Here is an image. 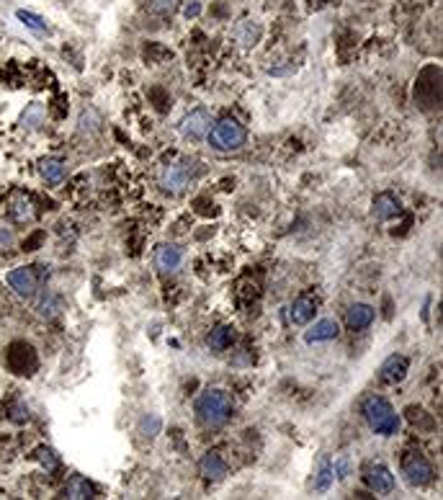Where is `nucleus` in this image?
<instances>
[{
	"instance_id": "8",
	"label": "nucleus",
	"mask_w": 443,
	"mask_h": 500,
	"mask_svg": "<svg viewBox=\"0 0 443 500\" xmlns=\"http://www.w3.org/2000/svg\"><path fill=\"white\" fill-rule=\"evenodd\" d=\"M317 307H320V300L315 294H299L289 307V322L292 325H307L309 320H315Z\"/></svg>"
},
{
	"instance_id": "26",
	"label": "nucleus",
	"mask_w": 443,
	"mask_h": 500,
	"mask_svg": "<svg viewBox=\"0 0 443 500\" xmlns=\"http://www.w3.org/2000/svg\"><path fill=\"white\" fill-rule=\"evenodd\" d=\"M36 459L42 462V467L47 472H54L59 467V459H57V454L52 449H47V446H42V449H36Z\"/></svg>"
},
{
	"instance_id": "2",
	"label": "nucleus",
	"mask_w": 443,
	"mask_h": 500,
	"mask_svg": "<svg viewBox=\"0 0 443 500\" xmlns=\"http://www.w3.org/2000/svg\"><path fill=\"white\" fill-rule=\"evenodd\" d=\"M364 418L369 428L379 436H394L400 431V415L394 413V407L379 394H372L364 400Z\"/></svg>"
},
{
	"instance_id": "14",
	"label": "nucleus",
	"mask_w": 443,
	"mask_h": 500,
	"mask_svg": "<svg viewBox=\"0 0 443 500\" xmlns=\"http://www.w3.org/2000/svg\"><path fill=\"white\" fill-rule=\"evenodd\" d=\"M199 472L207 479H222L227 475V462H224V457H222L219 451H209V454L201 457Z\"/></svg>"
},
{
	"instance_id": "23",
	"label": "nucleus",
	"mask_w": 443,
	"mask_h": 500,
	"mask_svg": "<svg viewBox=\"0 0 443 500\" xmlns=\"http://www.w3.org/2000/svg\"><path fill=\"white\" fill-rule=\"evenodd\" d=\"M180 6V0H147V11L155 16H171L176 13Z\"/></svg>"
},
{
	"instance_id": "27",
	"label": "nucleus",
	"mask_w": 443,
	"mask_h": 500,
	"mask_svg": "<svg viewBox=\"0 0 443 500\" xmlns=\"http://www.w3.org/2000/svg\"><path fill=\"white\" fill-rule=\"evenodd\" d=\"M333 472L338 475V479H345V477H348V459H338L335 467H333Z\"/></svg>"
},
{
	"instance_id": "28",
	"label": "nucleus",
	"mask_w": 443,
	"mask_h": 500,
	"mask_svg": "<svg viewBox=\"0 0 443 500\" xmlns=\"http://www.w3.org/2000/svg\"><path fill=\"white\" fill-rule=\"evenodd\" d=\"M3 243H6V245L13 243V235H11V232H6V229H0V245H3Z\"/></svg>"
},
{
	"instance_id": "5",
	"label": "nucleus",
	"mask_w": 443,
	"mask_h": 500,
	"mask_svg": "<svg viewBox=\"0 0 443 500\" xmlns=\"http://www.w3.org/2000/svg\"><path fill=\"white\" fill-rule=\"evenodd\" d=\"M8 284L18 297L34 300L36 292H39V284H42V276L34 271V266H21V268H13L8 273Z\"/></svg>"
},
{
	"instance_id": "16",
	"label": "nucleus",
	"mask_w": 443,
	"mask_h": 500,
	"mask_svg": "<svg viewBox=\"0 0 443 500\" xmlns=\"http://www.w3.org/2000/svg\"><path fill=\"white\" fill-rule=\"evenodd\" d=\"M232 343H235V328H232V325H217L207 336V346L212 351H217V353L227 351Z\"/></svg>"
},
{
	"instance_id": "7",
	"label": "nucleus",
	"mask_w": 443,
	"mask_h": 500,
	"mask_svg": "<svg viewBox=\"0 0 443 500\" xmlns=\"http://www.w3.org/2000/svg\"><path fill=\"white\" fill-rule=\"evenodd\" d=\"M212 122H214V116H212L209 108H193L191 114L183 116V122H180L178 129L186 140H201V137L209 135Z\"/></svg>"
},
{
	"instance_id": "4",
	"label": "nucleus",
	"mask_w": 443,
	"mask_h": 500,
	"mask_svg": "<svg viewBox=\"0 0 443 500\" xmlns=\"http://www.w3.org/2000/svg\"><path fill=\"white\" fill-rule=\"evenodd\" d=\"M402 475H405V479L413 487H425L436 477L433 465L422 454H418V451H413V454H408V457L402 459Z\"/></svg>"
},
{
	"instance_id": "3",
	"label": "nucleus",
	"mask_w": 443,
	"mask_h": 500,
	"mask_svg": "<svg viewBox=\"0 0 443 500\" xmlns=\"http://www.w3.org/2000/svg\"><path fill=\"white\" fill-rule=\"evenodd\" d=\"M245 140H248V132H245L243 124L237 122V119H232V116H224V119H219L214 127L209 129V144H212L217 152L240 150L245 144Z\"/></svg>"
},
{
	"instance_id": "1",
	"label": "nucleus",
	"mask_w": 443,
	"mask_h": 500,
	"mask_svg": "<svg viewBox=\"0 0 443 500\" xmlns=\"http://www.w3.org/2000/svg\"><path fill=\"white\" fill-rule=\"evenodd\" d=\"M232 397L224 390H204V392L196 397V421L204 426V428H219L232 418Z\"/></svg>"
},
{
	"instance_id": "25",
	"label": "nucleus",
	"mask_w": 443,
	"mask_h": 500,
	"mask_svg": "<svg viewBox=\"0 0 443 500\" xmlns=\"http://www.w3.org/2000/svg\"><path fill=\"white\" fill-rule=\"evenodd\" d=\"M18 21L23 23V26H29V29L34 31H47V21L44 18H39L36 13H31V11H18Z\"/></svg>"
},
{
	"instance_id": "13",
	"label": "nucleus",
	"mask_w": 443,
	"mask_h": 500,
	"mask_svg": "<svg viewBox=\"0 0 443 500\" xmlns=\"http://www.w3.org/2000/svg\"><path fill=\"white\" fill-rule=\"evenodd\" d=\"M338 336H340V325L333 317H322L304 333V341L307 343H322V341H335Z\"/></svg>"
},
{
	"instance_id": "15",
	"label": "nucleus",
	"mask_w": 443,
	"mask_h": 500,
	"mask_svg": "<svg viewBox=\"0 0 443 500\" xmlns=\"http://www.w3.org/2000/svg\"><path fill=\"white\" fill-rule=\"evenodd\" d=\"M400 199L392 196V193H379L376 199H374V217L379 222H389L394 217L400 215Z\"/></svg>"
},
{
	"instance_id": "9",
	"label": "nucleus",
	"mask_w": 443,
	"mask_h": 500,
	"mask_svg": "<svg viewBox=\"0 0 443 500\" xmlns=\"http://www.w3.org/2000/svg\"><path fill=\"white\" fill-rule=\"evenodd\" d=\"M408 369H410L408 356H402V353H392V356L381 364L379 379L384 382V385H397V382H402V379L408 377Z\"/></svg>"
},
{
	"instance_id": "12",
	"label": "nucleus",
	"mask_w": 443,
	"mask_h": 500,
	"mask_svg": "<svg viewBox=\"0 0 443 500\" xmlns=\"http://www.w3.org/2000/svg\"><path fill=\"white\" fill-rule=\"evenodd\" d=\"M364 479L374 493H392L394 490V475H392V470L384 465H372L369 470H366Z\"/></svg>"
},
{
	"instance_id": "17",
	"label": "nucleus",
	"mask_w": 443,
	"mask_h": 500,
	"mask_svg": "<svg viewBox=\"0 0 443 500\" xmlns=\"http://www.w3.org/2000/svg\"><path fill=\"white\" fill-rule=\"evenodd\" d=\"M62 309H64L62 300L54 292H47L42 300L36 302V314L44 317V320H57L59 314H62Z\"/></svg>"
},
{
	"instance_id": "6",
	"label": "nucleus",
	"mask_w": 443,
	"mask_h": 500,
	"mask_svg": "<svg viewBox=\"0 0 443 500\" xmlns=\"http://www.w3.org/2000/svg\"><path fill=\"white\" fill-rule=\"evenodd\" d=\"M191 181H193V163H173L160 176L163 188L171 193H183L191 186Z\"/></svg>"
},
{
	"instance_id": "11",
	"label": "nucleus",
	"mask_w": 443,
	"mask_h": 500,
	"mask_svg": "<svg viewBox=\"0 0 443 500\" xmlns=\"http://www.w3.org/2000/svg\"><path fill=\"white\" fill-rule=\"evenodd\" d=\"M374 317H376V309H374L372 305L356 302V305H350L348 312H345V325H348V330H353V333H361V330H366L372 325Z\"/></svg>"
},
{
	"instance_id": "19",
	"label": "nucleus",
	"mask_w": 443,
	"mask_h": 500,
	"mask_svg": "<svg viewBox=\"0 0 443 500\" xmlns=\"http://www.w3.org/2000/svg\"><path fill=\"white\" fill-rule=\"evenodd\" d=\"M44 119H47V108H44V103H31V106H26V111H23V116H21V127L23 129H39L44 124Z\"/></svg>"
},
{
	"instance_id": "10",
	"label": "nucleus",
	"mask_w": 443,
	"mask_h": 500,
	"mask_svg": "<svg viewBox=\"0 0 443 500\" xmlns=\"http://www.w3.org/2000/svg\"><path fill=\"white\" fill-rule=\"evenodd\" d=\"M180 263H183V250H180L178 245L165 243V245H160V248L155 250V266H158L160 273H165V276L178 271Z\"/></svg>"
},
{
	"instance_id": "22",
	"label": "nucleus",
	"mask_w": 443,
	"mask_h": 500,
	"mask_svg": "<svg viewBox=\"0 0 443 500\" xmlns=\"http://www.w3.org/2000/svg\"><path fill=\"white\" fill-rule=\"evenodd\" d=\"M160 428H163V421H160V415L155 413L144 415L142 421H139V433H142L144 438H155L160 433Z\"/></svg>"
},
{
	"instance_id": "21",
	"label": "nucleus",
	"mask_w": 443,
	"mask_h": 500,
	"mask_svg": "<svg viewBox=\"0 0 443 500\" xmlns=\"http://www.w3.org/2000/svg\"><path fill=\"white\" fill-rule=\"evenodd\" d=\"M333 479H335V472H333V465H330L328 457L320 459V470H317L315 475V490H320V493H325L330 485H333Z\"/></svg>"
},
{
	"instance_id": "29",
	"label": "nucleus",
	"mask_w": 443,
	"mask_h": 500,
	"mask_svg": "<svg viewBox=\"0 0 443 500\" xmlns=\"http://www.w3.org/2000/svg\"><path fill=\"white\" fill-rule=\"evenodd\" d=\"M186 13H188V16H196V13H199V6H191V8L186 11Z\"/></svg>"
},
{
	"instance_id": "24",
	"label": "nucleus",
	"mask_w": 443,
	"mask_h": 500,
	"mask_svg": "<svg viewBox=\"0 0 443 500\" xmlns=\"http://www.w3.org/2000/svg\"><path fill=\"white\" fill-rule=\"evenodd\" d=\"M11 212H13V217L18 222H26L31 220V215H34V209H31V201L26 199V196H16L13 207H11Z\"/></svg>"
},
{
	"instance_id": "20",
	"label": "nucleus",
	"mask_w": 443,
	"mask_h": 500,
	"mask_svg": "<svg viewBox=\"0 0 443 500\" xmlns=\"http://www.w3.org/2000/svg\"><path fill=\"white\" fill-rule=\"evenodd\" d=\"M39 171H42V176L50 181V183H59V181L64 178V163L62 160H57V157H47V160H42Z\"/></svg>"
},
{
	"instance_id": "18",
	"label": "nucleus",
	"mask_w": 443,
	"mask_h": 500,
	"mask_svg": "<svg viewBox=\"0 0 443 500\" xmlns=\"http://www.w3.org/2000/svg\"><path fill=\"white\" fill-rule=\"evenodd\" d=\"M62 493H64V498H70V500H86V498H93V485H91L86 477L75 475V477L64 485Z\"/></svg>"
}]
</instances>
